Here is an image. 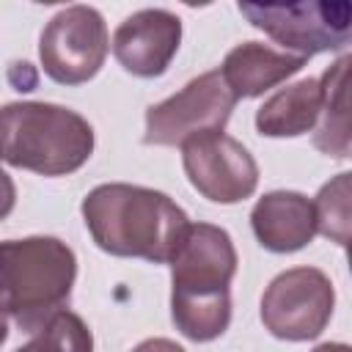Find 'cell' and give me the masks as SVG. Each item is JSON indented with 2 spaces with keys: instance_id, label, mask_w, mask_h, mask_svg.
Masks as SVG:
<instances>
[{
  "instance_id": "1",
  "label": "cell",
  "mask_w": 352,
  "mask_h": 352,
  "mask_svg": "<svg viewBox=\"0 0 352 352\" xmlns=\"http://www.w3.org/2000/svg\"><path fill=\"white\" fill-rule=\"evenodd\" d=\"M80 209L96 248L118 258L170 264L190 228L187 212L173 198L140 184H99Z\"/></svg>"
},
{
  "instance_id": "2",
  "label": "cell",
  "mask_w": 352,
  "mask_h": 352,
  "mask_svg": "<svg viewBox=\"0 0 352 352\" xmlns=\"http://www.w3.org/2000/svg\"><path fill=\"white\" fill-rule=\"evenodd\" d=\"M236 264L239 258L226 228L190 223L170 258V316L184 338L212 341L228 330Z\"/></svg>"
},
{
  "instance_id": "3",
  "label": "cell",
  "mask_w": 352,
  "mask_h": 352,
  "mask_svg": "<svg viewBox=\"0 0 352 352\" xmlns=\"http://www.w3.org/2000/svg\"><path fill=\"white\" fill-rule=\"evenodd\" d=\"M94 126L74 110L50 102L0 107V160L38 176H69L94 154Z\"/></svg>"
},
{
  "instance_id": "4",
  "label": "cell",
  "mask_w": 352,
  "mask_h": 352,
  "mask_svg": "<svg viewBox=\"0 0 352 352\" xmlns=\"http://www.w3.org/2000/svg\"><path fill=\"white\" fill-rule=\"evenodd\" d=\"M74 278L77 256L58 236L0 242V311L25 333L66 305Z\"/></svg>"
},
{
  "instance_id": "5",
  "label": "cell",
  "mask_w": 352,
  "mask_h": 352,
  "mask_svg": "<svg viewBox=\"0 0 352 352\" xmlns=\"http://www.w3.org/2000/svg\"><path fill=\"white\" fill-rule=\"evenodd\" d=\"M242 16L286 52L344 50L352 33V0H236Z\"/></svg>"
},
{
  "instance_id": "6",
  "label": "cell",
  "mask_w": 352,
  "mask_h": 352,
  "mask_svg": "<svg viewBox=\"0 0 352 352\" xmlns=\"http://www.w3.org/2000/svg\"><path fill=\"white\" fill-rule=\"evenodd\" d=\"M236 102L239 99L223 80L220 69L204 72L195 80H190L179 94L146 110L143 143L182 146L190 138L206 132H223Z\"/></svg>"
},
{
  "instance_id": "7",
  "label": "cell",
  "mask_w": 352,
  "mask_h": 352,
  "mask_svg": "<svg viewBox=\"0 0 352 352\" xmlns=\"http://www.w3.org/2000/svg\"><path fill=\"white\" fill-rule=\"evenodd\" d=\"M336 308L333 280L316 267H292L270 280L261 294V322L280 341L316 338Z\"/></svg>"
},
{
  "instance_id": "8",
  "label": "cell",
  "mask_w": 352,
  "mask_h": 352,
  "mask_svg": "<svg viewBox=\"0 0 352 352\" xmlns=\"http://www.w3.org/2000/svg\"><path fill=\"white\" fill-rule=\"evenodd\" d=\"M110 50L104 16L91 6L58 11L38 38L41 69L60 85H82L102 69Z\"/></svg>"
},
{
  "instance_id": "9",
  "label": "cell",
  "mask_w": 352,
  "mask_h": 352,
  "mask_svg": "<svg viewBox=\"0 0 352 352\" xmlns=\"http://www.w3.org/2000/svg\"><path fill=\"white\" fill-rule=\"evenodd\" d=\"M182 165L190 184L212 204H239L258 187L253 154L226 132H206L184 140Z\"/></svg>"
},
{
  "instance_id": "10",
  "label": "cell",
  "mask_w": 352,
  "mask_h": 352,
  "mask_svg": "<svg viewBox=\"0 0 352 352\" xmlns=\"http://www.w3.org/2000/svg\"><path fill=\"white\" fill-rule=\"evenodd\" d=\"M182 44V19L165 8H143L129 14L113 33L116 60L135 77L151 80L165 74Z\"/></svg>"
},
{
  "instance_id": "11",
  "label": "cell",
  "mask_w": 352,
  "mask_h": 352,
  "mask_svg": "<svg viewBox=\"0 0 352 352\" xmlns=\"http://www.w3.org/2000/svg\"><path fill=\"white\" fill-rule=\"evenodd\" d=\"M250 226L264 250L294 253L311 245L316 236L314 201L294 190H275L256 201L250 212Z\"/></svg>"
},
{
  "instance_id": "12",
  "label": "cell",
  "mask_w": 352,
  "mask_h": 352,
  "mask_svg": "<svg viewBox=\"0 0 352 352\" xmlns=\"http://www.w3.org/2000/svg\"><path fill=\"white\" fill-rule=\"evenodd\" d=\"M305 63H308L305 55L275 50L258 41H245L228 50V55L223 58L220 74L236 99H253L286 82Z\"/></svg>"
},
{
  "instance_id": "13",
  "label": "cell",
  "mask_w": 352,
  "mask_h": 352,
  "mask_svg": "<svg viewBox=\"0 0 352 352\" xmlns=\"http://www.w3.org/2000/svg\"><path fill=\"white\" fill-rule=\"evenodd\" d=\"M322 110V82L308 77L275 91L256 110V129L264 138H297L316 126Z\"/></svg>"
},
{
  "instance_id": "14",
  "label": "cell",
  "mask_w": 352,
  "mask_h": 352,
  "mask_svg": "<svg viewBox=\"0 0 352 352\" xmlns=\"http://www.w3.org/2000/svg\"><path fill=\"white\" fill-rule=\"evenodd\" d=\"M346 74H349V55H341L322 77V110L314 132V146L333 157H349V99H346Z\"/></svg>"
},
{
  "instance_id": "15",
  "label": "cell",
  "mask_w": 352,
  "mask_h": 352,
  "mask_svg": "<svg viewBox=\"0 0 352 352\" xmlns=\"http://www.w3.org/2000/svg\"><path fill=\"white\" fill-rule=\"evenodd\" d=\"M352 173H338L330 179L314 201V214H316V231L324 234L327 239L338 242L346 248L349 242V192H352Z\"/></svg>"
},
{
  "instance_id": "16",
  "label": "cell",
  "mask_w": 352,
  "mask_h": 352,
  "mask_svg": "<svg viewBox=\"0 0 352 352\" xmlns=\"http://www.w3.org/2000/svg\"><path fill=\"white\" fill-rule=\"evenodd\" d=\"M30 336L33 338L25 344L28 349H91L94 346V338L85 322L66 308L52 311Z\"/></svg>"
},
{
  "instance_id": "17",
  "label": "cell",
  "mask_w": 352,
  "mask_h": 352,
  "mask_svg": "<svg viewBox=\"0 0 352 352\" xmlns=\"http://www.w3.org/2000/svg\"><path fill=\"white\" fill-rule=\"evenodd\" d=\"M14 204H16V187H14V179L0 168V223L14 212Z\"/></svg>"
},
{
  "instance_id": "18",
  "label": "cell",
  "mask_w": 352,
  "mask_h": 352,
  "mask_svg": "<svg viewBox=\"0 0 352 352\" xmlns=\"http://www.w3.org/2000/svg\"><path fill=\"white\" fill-rule=\"evenodd\" d=\"M8 338V316H6V311H0V344Z\"/></svg>"
},
{
  "instance_id": "19",
  "label": "cell",
  "mask_w": 352,
  "mask_h": 352,
  "mask_svg": "<svg viewBox=\"0 0 352 352\" xmlns=\"http://www.w3.org/2000/svg\"><path fill=\"white\" fill-rule=\"evenodd\" d=\"M179 3H184V6H190V8H204V6H209V3H214V0H179Z\"/></svg>"
},
{
  "instance_id": "20",
  "label": "cell",
  "mask_w": 352,
  "mask_h": 352,
  "mask_svg": "<svg viewBox=\"0 0 352 352\" xmlns=\"http://www.w3.org/2000/svg\"><path fill=\"white\" fill-rule=\"evenodd\" d=\"M36 3H41V6H55V3H66V0H36Z\"/></svg>"
}]
</instances>
